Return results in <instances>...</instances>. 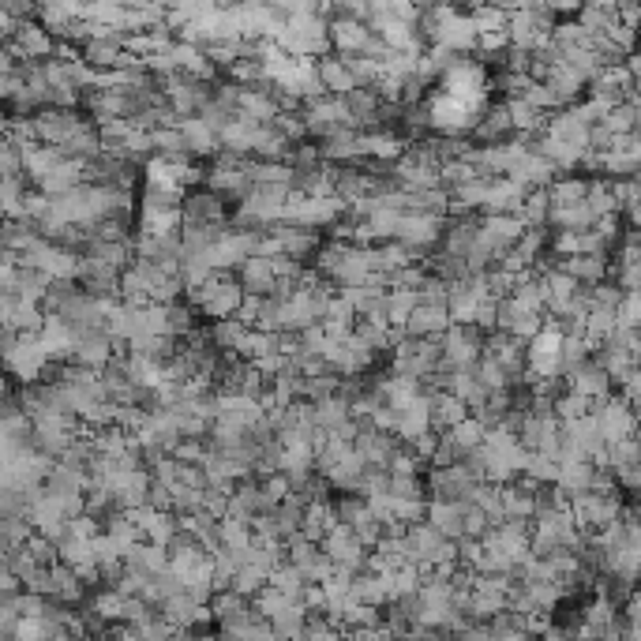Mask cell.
Wrapping results in <instances>:
<instances>
[{
    "instance_id": "6da1fadb",
    "label": "cell",
    "mask_w": 641,
    "mask_h": 641,
    "mask_svg": "<svg viewBox=\"0 0 641 641\" xmlns=\"http://www.w3.org/2000/svg\"><path fill=\"white\" fill-rule=\"evenodd\" d=\"M480 349H484V334L477 327H447L439 338V368L435 372H465L477 368Z\"/></svg>"
},
{
    "instance_id": "7a4b0ae2",
    "label": "cell",
    "mask_w": 641,
    "mask_h": 641,
    "mask_svg": "<svg viewBox=\"0 0 641 641\" xmlns=\"http://www.w3.org/2000/svg\"><path fill=\"white\" fill-rule=\"evenodd\" d=\"M188 308H199V312L207 315V319H214V323H222V319H233L240 308V300H244V293H240V285L233 274H214L203 289H195V293H188Z\"/></svg>"
},
{
    "instance_id": "3957f363",
    "label": "cell",
    "mask_w": 641,
    "mask_h": 641,
    "mask_svg": "<svg viewBox=\"0 0 641 641\" xmlns=\"http://www.w3.org/2000/svg\"><path fill=\"white\" fill-rule=\"evenodd\" d=\"M345 214V203L342 199H300V195H289V203L282 207V218L278 225H297V229H327V225H338Z\"/></svg>"
},
{
    "instance_id": "277c9868",
    "label": "cell",
    "mask_w": 641,
    "mask_h": 641,
    "mask_svg": "<svg viewBox=\"0 0 641 641\" xmlns=\"http://www.w3.org/2000/svg\"><path fill=\"white\" fill-rule=\"evenodd\" d=\"M439 94H447V98L465 102V105H484V94H488V68H484L480 60L462 57L443 79H439Z\"/></svg>"
},
{
    "instance_id": "5b68a950",
    "label": "cell",
    "mask_w": 641,
    "mask_h": 641,
    "mask_svg": "<svg viewBox=\"0 0 641 641\" xmlns=\"http://www.w3.org/2000/svg\"><path fill=\"white\" fill-rule=\"evenodd\" d=\"M589 417L597 420V432L608 443H623V439H634V420H638V409L627 405L619 394L604 398V402H589Z\"/></svg>"
},
{
    "instance_id": "8992f818",
    "label": "cell",
    "mask_w": 641,
    "mask_h": 641,
    "mask_svg": "<svg viewBox=\"0 0 641 641\" xmlns=\"http://www.w3.org/2000/svg\"><path fill=\"white\" fill-rule=\"evenodd\" d=\"M484 480H477L462 462L450 465V469H432L428 473V499H443V503H473V492H477Z\"/></svg>"
},
{
    "instance_id": "52a82bcc",
    "label": "cell",
    "mask_w": 641,
    "mask_h": 641,
    "mask_svg": "<svg viewBox=\"0 0 641 641\" xmlns=\"http://www.w3.org/2000/svg\"><path fill=\"white\" fill-rule=\"evenodd\" d=\"M180 225H199V229H229V207L222 195L207 192H184L180 203Z\"/></svg>"
},
{
    "instance_id": "ba28073f",
    "label": "cell",
    "mask_w": 641,
    "mask_h": 641,
    "mask_svg": "<svg viewBox=\"0 0 641 641\" xmlns=\"http://www.w3.org/2000/svg\"><path fill=\"white\" fill-rule=\"evenodd\" d=\"M49 364H53V360L45 353V345L38 342V334H19L15 349L4 357V368H8L19 383H27V387H34V383L42 379Z\"/></svg>"
},
{
    "instance_id": "9c48e42d",
    "label": "cell",
    "mask_w": 641,
    "mask_h": 641,
    "mask_svg": "<svg viewBox=\"0 0 641 641\" xmlns=\"http://www.w3.org/2000/svg\"><path fill=\"white\" fill-rule=\"evenodd\" d=\"M480 357L484 360H495L510 379V390L522 387L525 379V345L518 338H510L503 330H492V334H484V349H480Z\"/></svg>"
},
{
    "instance_id": "30bf717a",
    "label": "cell",
    "mask_w": 641,
    "mask_h": 641,
    "mask_svg": "<svg viewBox=\"0 0 641 641\" xmlns=\"http://www.w3.org/2000/svg\"><path fill=\"white\" fill-rule=\"evenodd\" d=\"M522 237H525L522 218H510V214H484V218H480V240L492 248L495 259L503 252H510Z\"/></svg>"
},
{
    "instance_id": "8fae6325",
    "label": "cell",
    "mask_w": 641,
    "mask_h": 641,
    "mask_svg": "<svg viewBox=\"0 0 641 641\" xmlns=\"http://www.w3.org/2000/svg\"><path fill=\"white\" fill-rule=\"evenodd\" d=\"M563 383H567L570 394H578V398H585V402H604V398H612L615 394L612 379L604 375V368H600L593 357L585 360L578 372H570Z\"/></svg>"
},
{
    "instance_id": "7c38bea8",
    "label": "cell",
    "mask_w": 641,
    "mask_h": 641,
    "mask_svg": "<svg viewBox=\"0 0 641 641\" xmlns=\"http://www.w3.org/2000/svg\"><path fill=\"white\" fill-rule=\"evenodd\" d=\"M477 237H480V218H473V214L450 218V222L443 225V237H439V252L454 255V259H465L469 248L477 244Z\"/></svg>"
},
{
    "instance_id": "4fadbf2b",
    "label": "cell",
    "mask_w": 641,
    "mask_h": 641,
    "mask_svg": "<svg viewBox=\"0 0 641 641\" xmlns=\"http://www.w3.org/2000/svg\"><path fill=\"white\" fill-rule=\"evenodd\" d=\"M270 233L278 237V244H282V259H293V263H308V259H315V252H319V233H312V229H297V225H270Z\"/></svg>"
},
{
    "instance_id": "5bb4252c",
    "label": "cell",
    "mask_w": 641,
    "mask_h": 641,
    "mask_svg": "<svg viewBox=\"0 0 641 641\" xmlns=\"http://www.w3.org/2000/svg\"><path fill=\"white\" fill-rule=\"evenodd\" d=\"M274 282H278V274H274V259H244L240 263V274H237V285L244 297H270L274 293Z\"/></svg>"
},
{
    "instance_id": "9a60e30c",
    "label": "cell",
    "mask_w": 641,
    "mask_h": 641,
    "mask_svg": "<svg viewBox=\"0 0 641 641\" xmlns=\"http://www.w3.org/2000/svg\"><path fill=\"white\" fill-rule=\"evenodd\" d=\"M447 327H450L447 308H439V304H417L413 315L405 319L402 330H405V338H432V342H439Z\"/></svg>"
},
{
    "instance_id": "2e32d148",
    "label": "cell",
    "mask_w": 641,
    "mask_h": 641,
    "mask_svg": "<svg viewBox=\"0 0 641 641\" xmlns=\"http://www.w3.org/2000/svg\"><path fill=\"white\" fill-rule=\"evenodd\" d=\"M372 390H375V398H379V405H387V409H405V405L413 402V398H420L424 390H420V383L417 379H405V375H379L372 383Z\"/></svg>"
},
{
    "instance_id": "e0dca14e",
    "label": "cell",
    "mask_w": 641,
    "mask_h": 641,
    "mask_svg": "<svg viewBox=\"0 0 641 641\" xmlns=\"http://www.w3.org/2000/svg\"><path fill=\"white\" fill-rule=\"evenodd\" d=\"M248 162V158H244ZM244 162L240 165H210L207 169V192L222 195V199H244L248 195V173H244Z\"/></svg>"
},
{
    "instance_id": "ac0fdd59",
    "label": "cell",
    "mask_w": 641,
    "mask_h": 641,
    "mask_svg": "<svg viewBox=\"0 0 641 641\" xmlns=\"http://www.w3.org/2000/svg\"><path fill=\"white\" fill-rule=\"evenodd\" d=\"M469 417V409H465L454 394H447V390H432L428 394V424H432L435 435H447L454 424H462V420Z\"/></svg>"
},
{
    "instance_id": "d6986e66",
    "label": "cell",
    "mask_w": 641,
    "mask_h": 641,
    "mask_svg": "<svg viewBox=\"0 0 641 641\" xmlns=\"http://www.w3.org/2000/svg\"><path fill=\"white\" fill-rule=\"evenodd\" d=\"M473 135L480 139V147H495V143H507L510 135H514V128H510V117H507V105H484L480 109V120L477 128H473Z\"/></svg>"
},
{
    "instance_id": "ffe728a7",
    "label": "cell",
    "mask_w": 641,
    "mask_h": 641,
    "mask_svg": "<svg viewBox=\"0 0 641 641\" xmlns=\"http://www.w3.org/2000/svg\"><path fill=\"white\" fill-rule=\"evenodd\" d=\"M315 72H319V83H323V90H327L330 98H345L349 90H357V79L349 75L342 57H334V53L315 60Z\"/></svg>"
},
{
    "instance_id": "44dd1931",
    "label": "cell",
    "mask_w": 641,
    "mask_h": 641,
    "mask_svg": "<svg viewBox=\"0 0 641 641\" xmlns=\"http://www.w3.org/2000/svg\"><path fill=\"white\" fill-rule=\"evenodd\" d=\"M180 135H184L188 158H214V154H218V135L210 132V128L199 117L180 120Z\"/></svg>"
},
{
    "instance_id": "7402d4cb",
    "label": "cell",
    "mask_w": 641,
    "mask_h": 641,
    "mask_svg": "<svg viewBox=\"0 0 641 641\" xmlns=\"http://www.w3.org/2000/svg\"><path fill=\"white\" fill-rule=\"evenodd\" d=\"M593 477H597V469L589 462H567V465H559V477H555V488L567 495H582V492H589L593 488Z\"/></svg>"
},
{
    "instance_id": "603a6c76",
    "label": "cell",
    "mask_w": 641,
    "mask_h": 641,
    "mask_svg": "<svg viewBox=\"0 0 641 641\" xmlns=\"http://www.w3.org/2000/svg\"><path fill=\"white\" fill-rule=\"evenodd\" d=\"M585 184H589V177H574V173H567V177H555L544 192H548V207L559 210V207H574V203H582L585 199Z\"/></svg>"
},
{
    "instance_id": "cb8c5ba5",
    "label": "cell",
    "mask_w": 641,
    "mask_h": 641,
    "mask_svg": "<svg viewBox=\"0 0 641 641\" xmlns=\"http://www.w3.org/2000/svg\"><path fill=\"white\" fill-rule=\"evenodd\" d=\"M139 237H180V210H143Z\"/></svg>"
},
{
    "instance_id": "d4e9b609",
    "label": "cell",
    "mask_w": 641,
    "mask_h": 641,
    "mask_svg": "<svg viewBox=\"0 0 641 641\" xmlns=\"http://www.w3.org/2000/svg\"><path fill=\"white\" fill-rule=\"evenodd\" d=\"M593 357V345L585 342V334H563V349H559V379L578 372L585 360Z\"/></svg>"
},
{
    "instance_id": "484cf974",
    "label": "cell",
    "mask_w": 641,
    "mask_h": 641,
    "mask_svg": "<svg viewBox=\"0 0 641 641\" xmlns=\"http://www.w3.org/2000/svg\"><path fill=\"white\" fill-rule=\"evenodd\" d=\"M420 300L417 293H409V289H387V297H383V319H387V327H405V319L413 315Z\"/></svg>"
},
{
    "instance_id": "4316f807",
    "label": "cell",
    "mask_w": 641,
    "mask_h": 641,
    "mask_svg": "<svg viewBox=\"0 0 641 641\" xmlns=\"http://www.w3.org/2000/svg\"><path fill=\"white\" fill-rule=\"evenodd\" d=\"M447 435H450V443L462 450V458H465L469 450L484 447V435H488V428H484V424H480L477 417H465L462 424H454V428H450Z\"/></svg>"
},
{
    "instance_id": "83f0119b",
    "label": "cell",
    "mask_w": 641,
    "mask_h": 641,
    "mask_svg": "<svg viewBox=\"0 0 641 641\" xmlns=\"http://www.w3.org/2000/svg\"><path fill=\"white\" fill-rule=\"evenodd\" d=\"M244 334H248V327H240L237 319H222V323H214V330H210V342H214V349L218 353H237L240 342H244Z\"/></svg>"
},
{
    "instance_id": "f1b7e54d",
    "label": "cell",
    "mask_w": 641,
    "mask_h": 641,
    "mask_svg": "<svg viewBox=\"0 0 641 641\" xmlns=\"http://www.w3.org/2000/svg\"><path fill=\"white\" fill-rule=\"evenodd\" d=\"M552 413L559 424H567V420H578V417H589V402L585 398H578V394H570V390H563L559 398L552 402Z\"/></svg>"
},
{
    "instance_id": "f546056e",
    "label": "cell",
    "mask_w": 641,
    "mask_h": 641,
    "mask_svg": "<svg viewBox=\"0 0 641 641\" xmlns=\"http://www.w3.org/2000/svg\"><path fill=\"white\" fill-rule=\"evenodd\" d=\"M518 282H522V278H510L507 270H499V267L484 270V293H488L492 300H507Z\"/></svg>"
},
{
    "instance_id": "4dcf8cb0",
    "label": "cell",
    "mask_w": 641,
    "mask_h": 641,
    "mask_svg": "<svg viewBox=\"0 0 641 641\" xmlns=\"http://www.w3.org/2000/svg\"><path fill=\"white\" fill-rule=\"evenodd\" d=\"M638 323H641V297L638 293H623L619 308H615V327L638 330Z\"/></svg>"
},
{
    "instance_id": "1f68e13d",
    "label": "cell",
    "mask_w": 641,
    "mask_h": 641,
    "mask_svg": "<svg viewBox=\"0 0 641 641\" xmlns=\"http://www.w3.org/2000/svg\"><path fill=\"white\" fill-rule=\"evenodd\" d=\"M297 338H300V357H323V349L330 345L319 323H315V327L297 330Z\"/></svg>"
},
{
    "instance_id": "d6a6232c",
    "label": "cell",
    "mask_w": 641,
    "mask_h": 641,
    "mask_svg": "<svg viewBox=\"0 0 641 641\" xmlns=\"http://www.w3.org/2000/svg\"><path fill=\"white\" fill-rule=\"evenodd\" d=\"M495 308H499V300H492V297H484V300H477V312H473V327L484 334H492L495 330Z\"/></svg>"
},
{
    "instance_id": "836d02e7",
    "label": "cell",
    "mask_w": 641,
    "mask_h": 641,
    "mask_svg": "<svg viewBox=\"0 0 641 641\" xmlns=\"http://www.w3.org/2000/svg\"><path fill=\"white\" fill-rule=\"evenodd\" d=\"M0 402H8V383H4V375H0Z\"/></svg>"
}]
</instances>
